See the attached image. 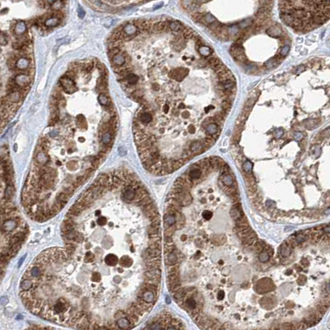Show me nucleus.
Returning <instances> with one entry per match:
<instances>
[{"label":"nucleus","mask_w":330,"mask_h":330,"mask_svg":"<svg viewBox=\"0 0 330 330\" xmlns=\"http://www.w3.org/2000/svg\"><path fill=\"white\" fill-rule=\"evenodd\" d=\"M150 192L131 171L98 176L70 208L63 245L42 251L19 296L37 317L76 330H131L155 305L162 236Z\"/></svg>","instance_id":"1"},{"label":"nucleus","mask_w":330,"mask_h":330,"mask_svg":"<svg viewBox=\"0 0 330 330\" xmlns=\"http://www.w3.org/2000/svg\"><path fill=\"white\" fill-rule=\"evenodd\" d=\"M325 290H326L327 294H329V295H330V283H328V284L326 286V287H325Z\"/></svg>","instance_id":"7"},{"label":"nucleus","mask_w":330,"mask_h":330,"mask_svg":"<svg viewBox=\"0 0 330 330\" xmlns=\"http://www.w3.org/2000/svg\"><path fill=\"white\" fill-rule=\"evenodd\" d=\"M28 330H57L55 329V328H52L50 327H43V326H36V327H32L31 328H29Z\"/></svg>","instance_id":"5"},{"label":"nucleus","mask_w":330,"mask_h":330,"mask_svg":"<svg viewBox=\"0 0 330 330\" xmlns=\"http://www.w3.org/2000/svg\"><path fill=\"white\" fill-rule=\"evenodd\" d=\"M141 330H186L183 324L168 311H162L147 322Z\"/></svg>","instance_id":"3"},{"label":"nucleus","mask_w":330,"mask_h":330,"mask_svg":"<svg viewBox=\"0 0 330 330\" xmlns=\"http://www.w3.org/2000/svg\"><path fill=\"white\" fill-rule=\"evenodd\" d=\"M271 257V255L269 254L268 252L266 250H263L261 253H260L259 256H258V258H259L260 262L262 263H265L267 261H268V259Z\"/></svg>","instance_id":"4"},{"label":"nucleus","mask_w":330,"mask_h":330,"mask_svg":"<svg viewBox=\"0 0 330 330\" xmlns=\"http://www.w3.org/2000/svg\"><path fill=\"white\" fill-rule=\"evenodd\" d=\"M202 217H203L204 219H205V220H210L211 217H212V214H211V212H209V211H207V212H204V213L202 214Z\"/></svg>","instance_id":"6"},{"label":"nucleus","mask_w":330,"mask_h":330,"mask_svg":"<svg viewBox=\"0 0 330 330\" xmlns=\"http://www.w3.org/2000/svg\"><path fill=\"white\" fill-rule=\"evenodd\" d=\"M2 267L18 252L28 236V225L13 206L11 199H2Z\"/></svg>","instance_id":"2"}]
</instances>
